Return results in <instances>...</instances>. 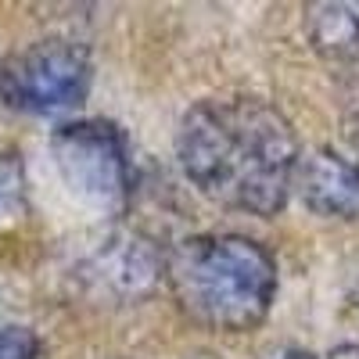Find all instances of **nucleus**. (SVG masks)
<instances>
[{
  "label": "nucleus",
  "mask_w": 359,
  "mask_h": 359,
  "mask_svg": "<svg viewBox=\"0 0 359 359\" xmlns=\"http://www.w3.org/2000/svg\"><path fill=\"white\" fill-rule=\"evenodd\" d=\"M298 137L287 115L262 97H205L176 133V158L191 184L223 208L277 216L291 198Z\"/></svg>",
  "instance_id": "nucleus-1"
},
{
  "label": "nucleus",
  "mask_w": 359,
  "mask_h": 359,
  "mask_svg": "<svg viewBox=\"0 0 359 359\" xmlns=\"http://www.w3.org/2000/svg\"><path fill=\"white\" fill-rule=\"evenodd\" d=\"M176 306L194 323L245 334L269 316L277 298V259L245 233H194L165 255Z\"/></svg>",
  "instance_id": "nucleus-2"
},
{
  "label": "nucleus",
  "mask_w": 359,
  "mask_h": 359,
  "mask_svg": "<svg viewBox=\"0 0 359 359\" xmlns=\"http://www.w3.org/2000/svg\"><path fill=\"white\" fill-rule=\"evenodd\" d=\"M94 65L90 50L69 36H43L15 47L0 62V97L15 111L50 115L86 101Z\"/></svg>",
  "instance_id": "nucleus-3"
},
{
  "label": "nucleus",
  "mask_w": 359,
  "mask_h": 359,
  "mask_svg": "<svg viewBox=\"0 0 359 359\" xmlns=\"http://www.w3.org/2000/svg\"><path fill=\"white\" fill-rule=\"evenodd\" d=\"M57 172L83 201L123 212L133 198V151L126 133L108 118H76L50 137Z\"/></svg>",
  "instance_id": "nucleus-4"
},
{
  "label": "nucleus",
  "mask_w": 359,
  "mask_h": 359,
  "mask_svg": "<svg viewBox=\"0 0 359 359\" xmlns=\"http://www.w3.org/2000/svg\"><path fill=\"white\" fill-rule=\"evenodd\" d=\"M291 194L302 198V205L327 219H355L359 216V162L331 151V147H313L298 155Z\"/></svg>",
  "instance_id": "nucleus-5"
},
{
  "label": "nucleus",
  "mask_w": 359,
  "mask_h": 359,
  "mask_svg": "<svg viewBox=\"0 0 359 359\" xmlns=\"http://www.w3.org/2000/svg\"><path fill=\"white\" fill-rule=\"evenodd\" d=\"M86 277L97 284V291L118 294V298H140L155 287L158 277H165V259L155 252V245L140 233H115L111 241L94 252L86 266Z\"/></svg>",
  "instance_id": "nucleus-6"
},
{
  "label": "nucleus",
  "mask_w": 359,
  "mask_h": 359,
  "mask_svg": "<svg viewBox=\"0 0 359 359\" xmlns=\"http://www.w3.org/2000/svg\"><path fill=\"white\" fill-rule=\"evenodd\" d=\"M306 29L313 47L331 62H355L359 57V0H338V4H309Z\"/></svg>",
  "instance_id": "nucleus-7"
},
{
  "label": "nucleus",
  "mask_w": 359,
  "mask_h": 359,
  "mask_svg": "<svg viewBox=\"0 0 359 359\" xmlns=\"http://www.w3.org/2000/svg\"><path fill=\"white\" fill-rule=\"evenodd\" d=\"M25 212V169L15 155H0V219Z\"/></svg>",
  "instance_id": "nucleus-8"
},
{
  "label": "nucleus",
  "mask_w": 359,
  "mask_h": 359,
  "mask_svg": "<svg viewBox=\"0 0 359 359\" xmlns=\"http://www.w3.org/2000/svg\"><path fill=\"white\" fill-rule=\"evenodd\" d=\"M40 338L29 327H4L0 331V359H36Z\"/></svg>",
  "instance_id": "nucleus-9"
},
{
  "label": "nucleus",
  "mask_w": 359,
  "mask_h": 359,
  "mask_svg": "<svg viewBox=\"0 0 359 359\" xmlns=\"http://www.w3.org/2000/svg\"><path fill=\"white\" fill-rule=\"evenodd\" d=\"M262 359H316L309 348H298V345H273V348H266Z\"/></svg>",
  "instance_id": "nucleus-10"
},
{
  "label": "nucleus",
  "mask_w": 359,
  "mask_h": 359,
  "mask_svg": "<svg viewBox=\"0 0 359 359\" xmlns=\"http://www.w3.org/2000/svg\"><path fill=\"white\" fill-rule=\"evenodd\" d=\"M327 359H359V345H338V348H331Z\"/></svg>",
  "instance_id": "nucleus-11"
}]
</instances>
